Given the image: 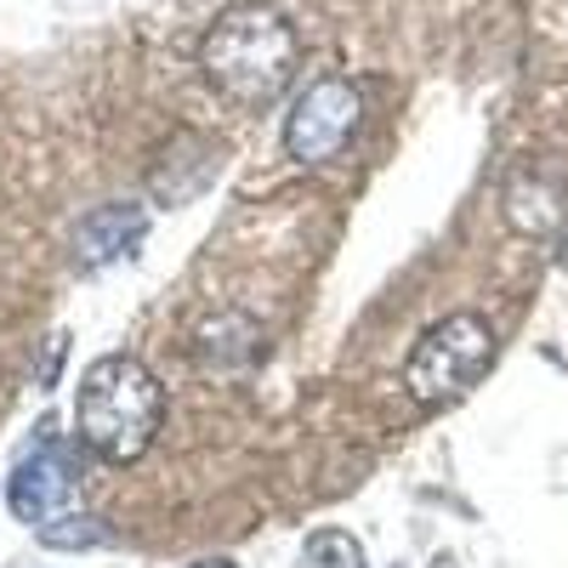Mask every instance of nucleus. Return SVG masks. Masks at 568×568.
I'll use <instances>...</instances> for the list:
<instances>
[{"instance_id":"1","label":"nucleus","mask_w":568,"mask_h":568,"mask_svg":"<svg viewBox=\"0 0 568 568\" xmlns=\"http://www.w3.org/2000/svg\"><path fill=\"white\" fill-rule=\"evenodd\" d=\"M296 52H302V40H296L291 18L278 7H262V0H240V7H227L205 29L200 69L227 103L267 109V103L284 98V85H291Z\"/></svg>"},{"instance_id":"2","label":"nucleus","mask_w":568,"mask_h":568,"mask_svg":"<svg viewBox=\"0 0 568 568\" xmlns=\"http://www.w3.org/2000/svg\"><path fill=\"white\" fill-rule=\"evenodd\" d=\"M165 420V387L154 382V369L131 358V353H109L91 358L80 387H74V438L98 455V460H142Z\"/></svg>"},{"instance_id":"3","label":"nucleus","mask_w":568,"mask_h":568,"mask_svg":"<svg viewBox=\"0 0 568 568\" xmlns=\"http://www.w3.org/2000/svg\"><path fill=\"white\" fill-rule=\"evenodd\" d=\"M489 364H495V329H489V318L484 313H449V318H438L415 342V353L404 364V387H409L415 404L438 409V404L466 398L489 375Z\"/></svg>"},{"instance_id":"4","label":"nucleus","mask_w":568,"mask_h":568,"mask_svg":"<svg viewBox=\"0 0 568 568\" xmlns=\"http://www.w3.org/2000/svg\"><path fill=\"white\" fill-rule=\"evenodd\" d=\"M74 495H80V449L69 433H58L52 420L34 433V444L18 455L12 478H7V506L18 524L29 529H45L52 517L74 511Z\"/></svg>"},{"instance_id":"5","label":"nucleus","mask_w":568,"mask_h":568,"mask_svg":"<svg viewBox=\"0 0 568 568\" xmlns=\"http://www.w3.org/2000/svg\"><path fill=\"white\" fill-rule=\"evenodd\" d=\"M358 120H364L358 85L342 80V74H324V80H313L302 98L291 103V114H284V154H291L296 165L336 160L353 142Z\"/></svg>"},{"instance_id":"6","label":"nucleus","mask_w":568,"mask_h":568,"mask_svg":"<svg viewBox=\"0 0 568 568\" xmlns=\"http://www.w3.org/2000/svg\"><path fill=\"white\" fill-rule=\"evenodd\" d=\"M149 240V211L136 200H109L98 211H85L74 227V267L80 273H103L125 256H136V245Z\"/></svg>"},{"instance_id":"7","label":"nucleus","mask_w":568,"mask_h":568,"mask_svg":"<svg viewBox=\"0 0 568 568\" xmlns=\"http://www.w3.org/2000/svg\"><path fill=\"white\" fill-rule=\"evenodd\" d=\"M216 171H222V142H211L200 131H182L160 154V165L149 171V187H154V200H165V205H187L205 182H216Z\"/></svg>"},{"instance_id":"8","label":"nucleus","mask_w":568,"mask_h":568,"mask_svg":"<svg viewBox=\"0 0 568 568\" xmlns=\"http://www.w3.org/2000/svg\"><path fill=\"white\" fill-rule=\"evenodd\" d=\"M302 568H369V557H364V540H358V535H347V529H318V535H307V546H302Z\"/></svg>"},{"instance_id":"9","label":"nucleus","mask_w":568,"mask_h":568,"mask_svg":"<svg viewBox=\"0 0 568 568\" xmlns=\"http://www.w3.org/2000/svg\"><path fill=\"white\" fill-rule=\"evenodd\" d=\"M45 546H58V551H85V546H103L109 540V529L98 524V517H91V511H63V517H52V524H45V529H34Z\"/></svg>"},{"instance_id":"10","label":"nucleus","mask_w":568,"mask_h":568,"mask_svg":"<svg viewBox=\"0 0 568 568\" xmlns=\"http://www.w3.org/2000/svg\"><path fill=\"white\" fill-rule=\"evenodd\" d=\"M194 568H233L227 557H205V562H194Z\"/></svg>"},{"instance_id":"11","label":"nucleus","mask_w":568,"mask_h":568,"mask_svg":"<svg viewBox=\"0 0 568 568\" xmlns=\"http://www.w3.org/2000/svg\"><path fill=\"white\" fill-rule=\"evenodd\" d=\"M433 568H455V562H449V557H438V562H433Z\"/></svg>"}]
</instances>
